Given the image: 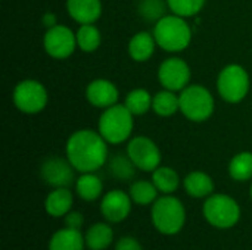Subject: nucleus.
Returning a JSON list of instances; mask_svg holds the SVG:
<instances>
[{
  "mask_svg": "<svg viewBox=\"0 0 252 250\" xmlns=\"http://www.w3.org/2000/svg\"><path fill=\"white\" fill-rule=\"evenodd\" d=\"M65 153L78 172H94L106 162L108 143L99 131L83 128L68 137Z\"/></svg>",
  "mask_w": 252,
  "mask_h": 250,
  "instance_id": "nucleus-1",
  "label": "nucleus"
},
{
  "mask_svg": "<svg viewBox=\"0 0 252 250\" xmlns=\"http://www.w3.org/2000/svg\"><path fill=\"white\" fill-rule=\"evenodd\" d=\"M154 37L158 44L165 52L179 53L189 47L192 41V28L186 18L170 13L164 15L154 25Z\"/></svg>",
  "mask_w": 252,
  "mask_h": 250,
  "instance_id": "nucleus-2",
  "label": "nucleus"
},
{
  "mask_svg": "<svg viewBox=\"0 0 252 250\" xmlns=\"http://www.w3.org/2000/svg\"><path fill=\"white\" fill-rule=\"evenodd\" d=\"M134 128V115L126 108V105H114L103 109L97 131L106 140L108 144H121L127 141Z\"/></svg>",
  "mask_w": 252,
  "mask_h": 250,
  "instance_id": "nucleus-3",
  "label": "nucleus"
},
{
  "mask_svg": "<svg viewBox=\"0 0 252 250\" xmlns=\"http://www.w3.org/2000/svg\"><path fill=\"white\" fill-rule=\"evenodd\" d=\"M180 112L192 122H204L211 118L216 100L211 91L199 84H189L179 94Z\"/></svg>",
  "mask_w": 252,
  "mask_h": 250,
  "instance_id": "nucleus-4",
  "label": "nucleus"
},
{
  "mask_svg": "<svg viewBox=\"0 0 252 250\" xmlns=\"http://www.w3.org/2000/svg\"><path fill=\"white\" fill-rule=\"evenodd\" d=\"M186 220V211L183 203L173 196H164L154 202L152 208V222L155 228L165 234L173 236L177 234Z\"/></svg>",
  "mask_w": 252,
  "mask_h": 250,
  "instance_id": "nucleus-5",
  "label": "nucleus"
},
{
  "mask_svg": "<svg viewBox=\"0 0 252 250\" xmlns=\"http://www.w3.org/2000/svg\"><path fill=\"white\" fill-rule=\"evenodd\" d=\"M251 80L248 71L238 63L224 66L217 77V91L227 103H241L250 93Z\"/></svg>",
  "mask_w": 252,
  "mask_h": 250,
  "instance_id": "nucleus-6",
  "label": "nucleus"
},
{
  "mask_svg": "<svg viewBox=\"0 0 252 250\" xmlns=\"http://www.w3.org/2000/svg\"><path fill=\"white\" fill-rule=\"evenodd\" d=\"M12 100L15 108L27 115H34L41 112L49 102V94L46 87L37 80H22L19 81L12 93Z\"/></svg>",
  "mask_w": 252,
  "mask_h": 250,
  "instance_id": "nucleus-7",
  "label": "nucleus"
},
{
  "mask_svg": "<svg viewBox=\"0 0 252 250\" xmlns=\"http://www.w3.org/2000/svg\"><path fill=\"white\" fill-rule=\"evenodd\" d=\"M204 217L217 228H230L239 221L241 208L227 194H213L204 203Z\"/></svg>",
  "mask_w": 252,
  "mask_h": 250,
  "instance_id": "nucleus-8",
  "label": "nucleus"
},
{
  "mask_svg": "<svg viewBox=\"0 0 252 250\" xmlns=\"http://www.w3.org/2000/svg\"><path fill=\"white\" fill-rule=\"evenodd\" d=\"M43 47L44 52L58 60L69 57L77 46V34L68 28L66 25L58 24L52 28H47L43 35Z\"/></svg>",
  "mask_w": 252,
  "mask_h": 250,
  "instance_id": "nucleus-9",
  "label": "nucleus"
},
{
  "mask_svg": "<svg viewBox=\"0 0 252 250\" xmlns=\"http://www.w3.org/2000/svg\"><path fill=\"white\" fill-rule=\"evenodd\" d=\"M127 155L137 169L146 172H154L162 159L158 144L146 136L133 137L127 144Z\"/></svg>",
  "mask_w": 252,
  "mask_h": 250,
  "instance_id": "nucleus-10",
  "label": "nucleus"
},
{
  "mask_svg": "<svg viewBox=\"0 0 252 250\" xmlns=\"http://www.w3.org/2000/svg\"><path fill=\"white\" fill-rule=\"evenodd\" d=\"M159 84L171 91H182L189 85L190 66L182 57H168L158 68Z\"/></svg>",
  "mask_w": 252,
  "mask_h": 250,
  "instance_id": "nucleus-11",
  "label": "nucleus"
},
{
  "mask_svg": "<svg viewBox=\"0 0 252 250\" xmlns=\"http://www.w3.org/2000/svg\"><path fill=\"white\" fill-rule=\"evenodd\" d=\"M74 171H77L68 159L62 158H49L43 162L40 168V175L44 183L49 186L59 189V187H69L74 181Z\"/></svg>",
  "mask_w": 252,
  "mask_h": 250,
  "instance_id": "nucleus-12",
  "label": "nucleus"
},
{
  "mask_svg": "<svg viewBox=\"0 0 252 250\" xmlns=\"http://www.w3.org/2000/svg\"><path fill=\"white\" fill-rule=\"evenodd\" d=\"M120 91L117 85L106 78H96L86 87L87 102L99 109H106L118 103Z\"/></svg>",
  "mask_w": 252,
  "mask_h": 250,
  "instance_id": "nucleus-13",
  "label": "nucleus"
},
{
  "mask_svg": "<svg viewBox=\"0 0 252 250\" xmlns=\"http://www.w3.org/2000/svg\"><path fill=\"white\" fill-rule=\"evenodd\" d=\"M100 211L108 221L121 222L131 212V197L123 190H111L103 196Z\"/></svg>",
  "mask_w": 252,
  "mask_h": 250,
  "instance_id": "nucleus-14",
  "label": "nucleus"
},
{
  "mask_svg": "<svg viewBox=\"0 0 252 250\" xmlns=\"http://www.w3.org/2000/svg\"><path fill=\"white\" fill-rule=\"evenodd\" d=\"M68 15L80 25L94 24L102 15L100 0H66Z\"/></svg>",
  "mask_w": 252,
  "mask_h": 250,
  "instance_id": "nucleus-15",
  "label": "nucleus"
},
{
  "mask_svg": "<svg viewBox=\"0 0 252 250\" xmlns=\"http://www.w3.org/2000/svg\"><path fill=\"white\" fill-rule=\"evenodd\" d=\"M157 46L154 32L139 31L128 41V55L134 62H146L154 56Z\"/></svg>",
  "mask_w": 252,
  "mask_h": 250,
  "instance_id": "nucleus-16",
  "label": "nucleus"
},
{
  "mask_svg": "<svg viewBox=\"0 0 252 250\" xmlns=\"http://www.w3.org/2000/svg\"><path fill=\"white\" fill-rule=\"evenodd\" d=\"M183 186H185L186 193L195 199L208 197V196H211V193L214 190L213 178L207 172H202V171H193V172L188 174L183 181Z\"/></svg>",
  "mask_w": 252,
  "mask_h": 250,
  "instance_id": "nucleus-17",
  "label": "nucleus"
},
{
  "mask_svg": "<svg viewBox=\"0 0 252 250\" xmlns=\"http://www.w3.org/2000/svg\"><path fill=\"white\" fill-rule=\"evenodd\" d=\"M72 193L69 192L68 187H59V189H55L53 192L49 193V196L46 197V202H44V208H46V212L50 215V217H63L66 215L69 211H71V206H72Z\"/></svg>",
  "mask_w": 252,
  "mask_h": 250,
  "instance_id": "nucleus-18",
  "label": "nucleus"
},
{
  "mask_svg": "<svg viewBox=\"0 0 252 250\" xmlns=\"http://www.w3.org/2000/svg\"><path fill=\"white\" fill-rule=\"evenodd\" d=\"M86 239H83L80 230L63 228L56 231L49 243V250H83Z\"/></svg>",
  "mask_w": 252,
  "mask_h": 250,
  "instance_id": "nucleus-19",
  "label": "nucleus"
},
{
  "mask_svg": "<svg viewBox=\"0 0 252 250\" xmlns=\"http://www.w3.org/2000/svg\"><path fill=\"white\" fill-rule=\"evenodd\" d=\"M75 190L83 200L93 202L102 194L103 184L100 178L93 172H83L75 181Z\"/></svg>",
  "mask_w": 252,
  "mask_h": 250,
  "instance_id": "nucleus-20",
  "label": "nucleus"
},
{
  "mask_svg": "<svg viewBox=\"0 0 252 250\" xmlns=\"http://www.w3.org/2000/svg\"><path fill=\"white\" fill-rule=\"evenodd\" d=\"M152 111L158 116H173L177 111H180V99L176 91L164 88L154 96Z\"/></svg>",
  "mask_w": 252,
  "mask_h": 250,
  "instance_id": "nucleus-21",
  "label": "nucleus"
},
{
  "mask_svg": "<svg viewBox=\"0 0 252 250\" xmlns=\"http://www.w3.org/2000/svg\"><path fill=\"white\" fill-rule=\"evenodd\" d=\"M77 46L84 53H93L100 47L102 34L94 24H83L77 29Z\"/></svg>",
  "mask_w": 252,
  "mask_h": 250,
  "instance_id": "nucleus-22",
  "label": "nucleus"
},
{
  "mask_svg": "<svg viewBox=\"0 0 252 250\" xmlns=\"http://www.w3.org/2000/svg\"><path fill=\"white\" fill-rule=\"evenodd\" d=\"M152 102L154 96L146 88H134L127 93L124 105L134 116H140L152 109Z\"/></svg>",
  "mask_w": 252,
  "mask_h": 250,
  "instance_id": "nucleus-23",
  "label": "nucleus"
},
{
  "mask_svg": "<svg viewBox=\"0 0 252 250\" xmlns=\"http://www.w3.org/2000/svg\"><path fill=\"white\" fill-rule=\"evenodd\" d=\"M152 183L158 189V192L164 194H171L174 193L179 186H180V178L177 171H174L170 167H158L152 172Z\"/></svg>",
  "mask_w": 252,
  "mask_h": 250,
  "instance_id": "nucleus-24",
  "label": "nucleus"
},
{
  "mask_svg": "<svg viewBox=\"0 0 252 250\" xmlns=\"http://www.w3.org/2000/svg\"><path fill=\"white\" fill-rule=\"evenodd\" d=\"M114 240V233L109 225L99 222L86 233V245L90 250H105Z\"/></svg>",
  "mask_w": 252,
  "mask_h": 250,
  "instance_id": "nucleus-25",
  "label": "nucleus"
},
{
  "mask_svg": "<svg viewBox=\"0 0 252 250\" xmlns=\"http://www.w3.org/2000/svg\"><path fill=\"white\" fill-rule=\"evenodd\" d=\"M229 174L235 181H248L252 178V152L235 155L229 164Z\"/></svg>",
  "mask_w": 252,
  "mask_h": 250,
  "instance_id": "nucleus-26",
  "label": "nucleus"
},
{
  "mask_svg": "<svg viewBox=\"0 0 252 250\" xmlns=\"http://www.w3.org/2000/svg\"><path fill=\"white\" fill-rule=\"evenodd\" d=\"M158 189L152 181H136L130 187V197L137 205H151L157 200Z\"/></svg>",
  "mask_w": 252,
  "mask_h": 250,
  "instance_id": "nucleus-27",
  "label": "nucleus"
},
{
  "mask_svg": "<svg viewBox=\"0 0 252 250\" xmlns=\"http://www.w3.org/2000/svg\"><path fill=\"white\" fill-rule=\"evenodd\" d=\"M109 171L117 180L127 181L134 177L136 165L128 158V155H117L109 162Z\"/></svg>",
  "mask_w": 252,
  "mask_h": 250,
  "instance_id": "nucleus-28",
  "label": "nucleus"
},
{
  "mask_svg": "<svg viewBox=\"0 0 252 250\" xmlns=\"http://www.w3.org/2000/svg\"><path fill=\"white\" fill-rule=\"evenodd\" d=\"M205 1L207 0H167V4L171 13L188 19L196 16L204 9Z\"/></svg>",
  "mask_w": 252,
  "mask_h": 250,
  "instance_id": "nucleus-29",
  "label": "nucleus"
},
{
  "mask_svg": "<svg viewBox=\"0 0 252 250\" xmlns=\"http://www.w3.org/2000/svg\"><path fill=\"white\" fill-rule=\"evenodd\" d=\"M168 7L167 0H140L139 3V13L146 21H158L165 13V9Z\"/></svg>",
  "mask_w": 252,
  "mask_h": 250,
  "instance_id": "nucleus-30",
  "label": "nucleus"
},
{
  "mask_svg": "<svg viewBox=\"0 0 252 250\" xmlns=\"http://www.w3.org/2000/svg\"><path fill=\"white\" fill-rule=\"evenodd\" d=\"M83 222H84V217H83L80 212L69 211V212L65 215V225H66L68 228L80 230V228L83 227Z\"/></svg>",
  "mask_w": 252,
  "mask_h": 250,
  "instance_id": "nucleus-31",
  "label": "nucleus"
},
{
  "mask_svg": "<svg viewBox=\"0 0 252 250\" xmlns=\"http://www.w3.org/2000/svg\"><path fill=\"white\" fill-rule=\"evenodd\" d=\"M115 250H143L134 237H123L117 242Z\"/></svg>",
  "mask_w": 252,
  "mask_h": 250,
  "instance_id": "nucleus-32",
  "label": "nucleus"
},
{
  "mask_svg": "<svg viewBox=\"0 0 252 250\" xmlns=\"http://www.w3.org/2000/svg\"><path fill=\"white\" fill-rule=\"evenodd\" d=\"M41 24L46 27V29L52 28V27L58 25V18H56V15L53 12H46L43 15V18H41Z\"/></svg>",
  "mask_w": 252,
  "mask_h": 250,
  "instance_id": "nucleus-33",
  "label": "nucleus"
},
{
  "mask_svg": "<svg viewBox=\"0 0 252 250\" xmlns=\"http://www.w3.org/2000/svg\"><path fill=\"white\" fill-rule=\"evenodd\" d=\"M251 197H252V186H251Z\"/></svg>",
  "mask_w": 252,
  "mask_h": 250,
  "instance_id": "nucleus-34",
  "label": "nucleus"
}]
</instances>
